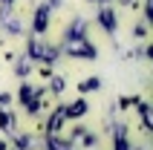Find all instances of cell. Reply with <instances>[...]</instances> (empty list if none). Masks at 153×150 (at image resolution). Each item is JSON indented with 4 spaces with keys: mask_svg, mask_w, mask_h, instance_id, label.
Segmentation results:
<instances>
[{
    "mask_svg": "<svg viewBox=\"0 0 153 150\" xmlns=\"http://www.w3.org/2000/svg\"><path fill=\"white\" fill-rule=\"evenodd\" d=\"M0 130L3 133H15V116L6 113V110H0Z\"/></svg>",
    "mask_w": 153,
    "mask_h": 150,
    "instance_id": "2",
    "label": "cell"
},
{
    "mask_svg": "<svg viewBox=\"0 0 153 150\" xmlns=\"http://www.w3.org/2000/svg\"><path fill=\"white\" fill-rule=\"evenodd\" d=\"M49 150H72V144L61 142V139H55V136H49Z\"/></svg>",
    "mask_w": 153,
    "mask_h": 150,
    "instance_id": "5",
    "label": "cell"
},
{
    "mask_svg": "<svg viewBox=\"0 0 153 150\" xmlns=\"http://www.w3.org/2000/svg\"><path fill=\"white\" fill-rule=\"evenodd\" d=\"M46 17H49V9H38L35 12V32H43L46 29Z\"/></svg>",
    "mask_w": 153,
    "mask_h": 150,
    "instance_id": "3",
    "label": "cell"
},
{
    "mask_svg": "<svg viewBox=\"0 0 153 150\" xmlns=\"http://www.w3.org/2000/svg\"><path fill=\"white\" fill-rule=\"evenodd\" d=\"M98 20L104 23V29H107V32H116V17H113V12H110V9H104L101 15H98Z\"/></svg>",
    "mask_w": 153,
    "mask_h": 150,
    "instance_id": "4",
    "label": "cell"
},
{
    "mask_svg": "<svg viewBox=\"0 0 153 150\" xmlns=\"http://www.w3.org/2000/svg\"><path fill=\"white\" fill-rule=\"evenodd\" d=\"M87 113V101L84 98H78V101H72L69 107H64V116L67 118H78V116H84Z\"/></svg>",
    "mask_w": 153,
    "mask_h": 150,
    "instance_id": "1",
    "label": "cell"
},
{
    "mask_svg": "<svg viewBox=\"0 0 153 150\" xmlns=\"http://www.w3.org/2000/svg\"><path fill=\"white\" fill-rule=\"evenodd\" d=\"M95 87H98V78H87L84 84H78V90H81V92H90V90H95Z\"/></svg>",
    "mask_w": 153,
    "mask_h": 150,
    "instance_id": "6",
    "label": "cell"
},
{
    "mask_svg": "<svg viewBox=\"0 0 153 150\" xmlns=\"http://www.w3.org/2000/svg\"><path fill=\"white\" fill-rule=\"evenodd\" d=\"M64 90V81H61V78H55V81H52V92H61Z\"/></svg>",
    "mask_w": 153,
    "mask_h": 150,
    "instance_id": "7",
    "label": "cell"
}]
</instances>
